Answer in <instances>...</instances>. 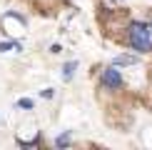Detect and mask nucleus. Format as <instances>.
Masks as SVG:
<instances>
[{
  "instance_id": "f257e3e1",
  "label": "nucleus",
  "mask_w": 152,
  "mask_h": 150,
  "mask_svg": "<svg viewBox=\"0 0 152 150\" xmlns=\"http://www.w3.org/2000/svg\"><path fill=\"white\" fill-rule=\"evenodd\" d=\"M127 35H130V45L135 50H140V53H150L152 50V33H150L147 25L132 23L130 30H127Z\"/></svg>"
},
{
  "instance_id": "f03ea898",
  "label": "nucleus",
  "mask_w": 152,
  "mask_h": 150,
  "mask_svg": "<svg viewBox=\"0 0 152 150\" xmlns=\"http://www.w3.org/2000/svg\"><path fill=\"white\" fill-rule=\"evenodd\" d=\"M3 28L8 30V33L18 35V33H23V30H25V20L18 15V12H8V15L3 18Z\"/></svg>"
},
{
  "instance_id": "7ed1b4c3",
  "label": "nucleus",
  "mask_w": 152,
  "mask_h": 150,
  "mask_svg": "<svg viewBox=\"0 0 152 150\" xmlns=\"http://www.w3.org/2000/svg\"><path fill=\"white\" fill-rule=\"evenodd\" d=\"M102 85L110 88V90H117V88L122 85V78H120V73L115 70V68H107V70L102 73Z\"/></svg>"
},
{
  "instance_id": "20e7f679",
  "label": "nucleus",
  "mask_w": 152,
  "mask_h": 150,
  "mask_svg": "<svg viewBox=\"0 0 152 150\" xmlns=\"http://www.w3.org/2000/svg\"><path fill=\"white\" fill-rule=\"evenodd\" d=\"M75 68H77V62H75V60L67 62V65L62 68V80H70V78H72V73H75Z\"/></svg>"
},
{
  "instance_id": "39448f33",
  "label": "nucleus",
  "mask_w": 152,
  "mask_h": 150,
  "mask_svg": "<svg viewBox=\"0 0 152 150\" xmlns=\"http://www.w3.org/2000/svg\"><path fill=\"white\" fill-rule=\"evenodd\" d=\"M137 58H132V55H117L115 58V65H135Z\"/></svg>"
},
{
  "instance_id": "423d86ee",
  "label": "nucleus",
  "mask_w": 152,
  "mask_h": 150,
  "mask_svg": "<svg viewBox=\"0 0 152 150\" xmlns=\"http://www.w3.org/2000/svg\"><path fill=\"white\" fill-rule=\"evenodd\" d=\"M18 108H25V110H33V100H28V98L18 100Z\"/></svg>"
},
{
  "instance_id": "0eeeda50",
  "label": "nucleus",
  "mask_w": 152,
  "mask_h": 150,
  "mask_svg": "<svg viewBox=\"0 0 152 150\" xmlns=\"http://www.w3.org/2000/svg\"><path fill=\"white\" fill-rule=\"evenodd\" d=\"M67 143H70V135L65 133V135H60L58 140H55V145H58V148H62V145H67Z\"/></svg>"
},
{
  "instance_id": "6e6552de",
  "label": "nucleus",
  "mask_w": 152,
  "mask_h": 150,
  "mask_svg": "<svg viewBox=\"0 0 152 150\" xmlns=\"http://www.w3.org/2000/svg\"><path fill=\"white\" fill-rule=\"evenodd\" d=\"M40 95L42 98H53V90H50V88H48V90H40Z\"/></svg>"
}]
</instances>
